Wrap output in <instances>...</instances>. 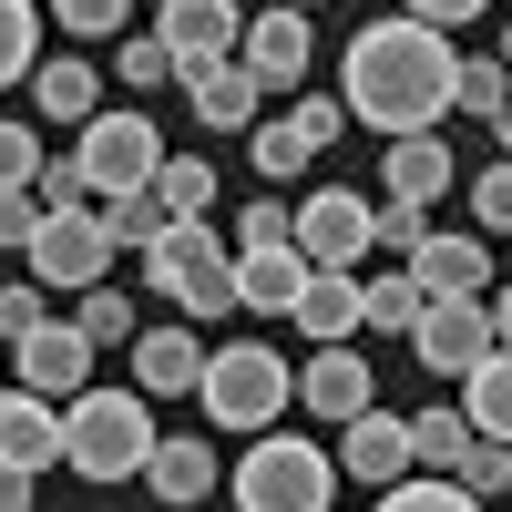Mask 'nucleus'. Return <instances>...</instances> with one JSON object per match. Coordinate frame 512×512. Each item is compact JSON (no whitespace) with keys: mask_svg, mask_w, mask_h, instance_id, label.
Instances as JSON below:
<instances>
[{"mask_svg":"<svg viewBox=\"0 0 512 512\" xmlns=\"http://www.w3.org/2000/svg\"><path fill=\"white\" fill-rule=\"evenodd\" d=\"M144 11H164V0H144Z\"/></svg>","mask_w":512,"mask_h":512,"instance_id":"3c124183","label":"nucleus"},{"mask_svg":"<svg viewBox=\"0 0 512 512\" xmlns=\"http://www.w3.org/2000/svg\"><path fill=\"white\" fill-rule=\"evenodd\" d=\"M492 338H502V349H512V287L492 297Z\"/></svg>","mask_w":512,"mask_h":512,"instance_id":"49530a36","label":"nucleus"},{"mask_svg":"<svg viewBox=\"0 0 512 512\" xmlns=\"http://www.w3.org/2000/svg\"><path fill=\"white\" fill-rule=\"evenodd\" d=\"M297 400H308V420H338V431H349V420L379 400V390H369V359H359V349H308Z\"/></svg>","mask_w":512,"mask_h":512,"instance_id":"2eb2a0df","label":"nucleus"},{"mask_svg":"<svg viewBox=\"0 0 512 512\" xmlns=\"http://www.w3.org/2000/svg\"><path fill=\"white\" fill-rule=\"evenodd\" d=\"M410 349H420V369H441V379H472L502 338H492V297H431L420 308V328H410Z\"/></svg>","mask_w":512,"mask_h":512,"instance_id":"0eeeda50","label":"nucleus"},{"mask_svg":"<svg viewBox=\"0 0 512 512\" xmlns=\"http://www.w3.org/2000/svg\"><path fill=\"white\" fill-rule=\"evenodd\" d=\"M451 113H482V123H502V113H512V72H502L492 52H461V72H451Z\"/></svg>","mask_w":512,"mask_h":512,"instance_id":"393cba45","label":"nucleus"},{"mask_svg":"<svg viewBox=\"0 0 512 512\" xmlns=\"http://www.w3.org/2000/svg\"><path fill=\"white\" fill-rule=\"evenodd\" d=\"M369 226H379V205H369V195H349V185H318V195H297L287 246L308 256V267H359V256H369Z\"/></svg>","mask_w":512,"mask_h":512,"instance_id":"423d86ee","label":"nucleus"},{"mask_svg":"<svg viewBox=\"0 0 512 512\" xmlns=\"http://www.w3.org/2000/svg\"><path fill=\"white\" fill-rule=\"evenodd\" d=\"M41 11H52V21L72 31V41H123L144 0H41Z\"/></svg>","mask_w":512,"mask_h":512,"instance_id":"c756f323","label":"nucleus"},{"mask_svg":"<svg viewBox=\"0 0 512 512\" xmlns=\"http://www.w3.org/2000/svg\"><path fill=\"white\" fill-rule=\"evenodd\" d=\"M420 236H431V226H420V205H379L369 256H400V267H410V256H420Z\"/></svg>","mask_w":512,"mask_h":512,"instance_id":"e433bc0d","label":"nucleus"},{"mask_svg":"<svg viewBox=\"0 0 512 512\" xmlns=\"http://www.w3.org/2000/svg\"><path fill=\"white\" fill-rule=\"evenodd\" d=\"M11 379H21V390H41V400H82V390H93V338H82L72 318L31 328L21 349H11Z\"/></svg>","mask_w":512,"mask_h":512,"instance_id":"9d476101","label":"nucleus"},{"mask_svg":"<svg viewBox=\"0 0 512 512\" xmlns=\"http://www.w3.org/2000/svg\"><path fill=\"white\" fill-rule=\"evenodd\" d=\"M41 21H52V11H31V0H0V93L41 72Z\"/></svg>","mask_w":512,"mask_h":512,"instance_id":"a878e982","label":"nucleus"},{"mask_svg":"<svg viewBox=\"0 0 512 512\" xmlns=\"http://www.w3.org/2000/svg\"><path fill=\"white\" fill-rule=\"evenodd\" d=\"M154 400L144 390H82L62 400V461L82 482H144V461H154Z\"/></svg>","mask_w":512,"mask_h":512,"instance_id":"f03ea898","label":"nucleus"},{"mask_svg":"<svg viewBox=\"0 0 512 512\" xmlns=\"http://www.w3.org/2000/svg\"><path fill=\"white\" fill-rule=\"evenodd\" d=\"M338 472L308 431H256L236 461V512H338Z\"/></svg>","mask_w":512,"mask_h":512,"instance_id":"20e7f679","label":"nucleus"},{"mask_svg":"<svg viewBox=\"0 0 512 512\" xmlns=\"http://www.w3.org/2000/svg\"><path fill=\"white\" fill-rule=\"evenodd\" d=\"M297 287H308V256H297L287 236H277V246H236V308L287 318V308H297Z\"/></svg>","mask_w":512,"mask_h":512,"instance_id":"a211bd4d","label":"nucleus"},{"mask_svg":"<svg viewBox=\"0 0 512 512\" xmlns=\"http://www.w3.org/2000/svg\"><path fill=\"white\" fill-rule=\"evenodd\" d=\"M338 472H349V482H369V492H390L400 472H420V451H410V420H390V410H359L349 420V431H338Z\"/></svg>","mask_w":512,"mask_h":512,"instance_id":"ddd939ff","label":"nucleus"},{"mask_svg":"<svg viewBox=\"0 0 512 512\" xmlns=\"http://www.w3.org/2000/svg\"><path fill=\"white\" fill-rule=\"evenodd\" d=\"M461 420H472V441H512V349H492L461 379Z\"/></svg>","mask_w":512,"mask_h":512,"instance_id":"5701e85b","label":"nucleus"},{"mask_svg":"<svg viewBox=\"0 0 512 512\" xmlns=\"http://www.w3.org/2000/svg\"><path fill=\"white\" fill-rule=\"evenodd\" d=\"M72 328L93 338V349H134V297H123V287H82Z\"/></svg>","mask_w":512,"mask_h":512,"instance_id":"cd10ccee","label":"nucleus"},{"mask_svg":"<svg viewBox=\"0 0 512 512\" xmlns=\"http://www.w3.org/2000/svg\"><path fill=\"white\" fill-rule=\"evenodd\" d=\"M287 123H297V134H308V154H318V144H338L349 103H328V93H297V113H287Z\"/></svg>","mask_w":512,"mask_h":512,"instance_id":"37998d69","label":"nucleus"},{"mask_svg":"<svg viewBox=\"0 0 512 512\" xmlns=\"http://www.w3.org/2000/svg\"><path fill=\"white\" fill-rule=\"evenodd\" d=\"M451 144L441 134H400L390 154H379V185H390V205H431V195H451Z\"/></svg>","mask_w":512,"mask_h":512,"instance_id":"aec40b11","label":"nucleus"},{"mask_svg":"<svg viewBox=\"0 0 512 512\" xmlns=\"http://www.w3.org/2000/svg\"><path fill=\"white\" fill-rule=\"evenodd\" d=\"M287 216H297V205H277V195H246V205H236V246H277V236H287Z\"/></svg>","mask_w":512,"mask_h":512,"instance_id":"79ce46f5","label":"nucleus"},{"mask_svg":"<svg viewBox=\"0 0 512 512\" xmlns=\"http://www.w3.org/2000/svg\"><path fill=\"white\" fill-rule=\"evenodd\" d=\"M113 82H123V93H154V82H175V52H164L154 31H123L113 41Z\"/></svg>","mask_w":512,"mask_h":512,"instance_id":"473e14b6","label":"nucleus"},{"mask_svg":"<svg viewBox=\"0 0 512 512\" xmlns=\"http://www.w3.org/2000/svg\"><path fill=\"white\" fill-rule=\"evenodd\" d=\"M410 451H420V472H451L472 451V420L461 410H410Z\"/></svg>","mask_w":512,"mask_h":512,"instance_id":"c85d7f7f","label":"nucleus"},{"mask_svg":"<svg viewBox=\"0 0 512 512\" xmlns=\"http://www.w3.org/2000/svg\"><path fill=\"white\" fill-rule=\"evenodd\" d=\"M451 72H461L451 31L390 11V21L349 31V52H338V103H349V123H369V134L400 144V134H431V123L451 113Z\"/></svg>","mask_w":512,"mask_h":512,"instance_id":"f257e3e1","label":"nucleus"},{"mask_svg":"<svg viewBox=\"0 0 512 512\" xmlns=\"http://www.w3.org/2000/svg\"><path fill=\"white\" fill-rule=\"evenodd\" d=\"M144 195L164 205V226H185V216H205V205H216V164H205V154H164Z\"/></svg>","mask_w":512,"mask_h":512,"instance_id":"b1692460","label":"nucleus"},{"mask_svg":"<svg viewBox=\"0 0 512 512\" xmlns=\"http://www.w3.org/2000/svg\"><path fill=\"white\" fill-rule=\"evenodd\" d=\"M31 103L52 113V123H72V134H82V123L103 113V72L82 62V52H62V62H41V72H31Z\"/></svg>","mask_w":512,"mask_h":512,"instance_id":"412c9836","label":"nucleus"},{"mask_svg":"<svg viewBox=\"0 0 512 512\" xmlns=\"http://www.w3.org/2000/svg\"><path fill=\"white\" fill-rule=\"evenodd\" d=\"M103 236H113V256H144L164 236V205L154 195H103Z\"/></svg>","mask_w":512,"mask_h":512,"instance_id":"2f4dec72","label":"nucleus"},{"mask_svg":"<svg viewBox=\"0 0 512 512\" xmlns=\"http://www.w3.org/2000/svg\"><path fill=\"white\" fill-rule=\"evenodd\" d=\"M492 62H502V72H512V21H502V52H492Z\"/></svg>","mask_w":512,"mask_h":512,"instance_id":"de8ad7c7","label":"nucleus"},{"mask_svg":"<svg viewBox=\"0 0 512 512\" xmlns=\"http://www.w3.org/2000/svg\"><path fill=\"white\" fill-rule=\"evenodd\" d=\"M31 482H41V472H21V461H0V512H31Z\"/></svg>","mask_w":512,"mask_h":512,"instance_id":"a18cd8bd","label":"nucleus"},{"mask_svg":"<svg viewBox=\"0 0 512 512\" xmlns=\"http://www.w3.org/2000/svg\"><path fill=\"white\" fill-rule=\"evenodd\" d=\"M379 512H482V502L461 492L451 472H400L390 492H379Z\"/></svg>","mask_w":512,"mask_h":512,"instance_id":"7c9ffc66","label":"nucleus"},{"mask_svg":"<svg viewBox=\"0 0 512 512\" xmlns=\"http://www.w3.org/2000/svg\"><path fill=\"white\" fill-rule=\"evenodd\" d=\"M0 461H21V472H52L62 461V400H41V390H0Z\"/></svg>","mask_w":512,"mask_h":512,"instance_id":"dca6fc26","label":"nucleus"},{"mask_svg":"<svg viewBox=\"0 0 512 512\" xmlns=\"http://www.w3.org/2000/svg\"><path fill=\"white\" fill-rule=\"evenodd\" d=\"M31 328H52V308H41V277H21V287H0V338H11V349H21Z\"/></svg>","mask_w":512,"mask_h":512,"instance_id":"58836bf2","label":"nucleus"},{"mask_svg":"<svg viewBox=\"0 0 512 512\" xmlns=\"http://www.w3.org/2000/svg\"><path fill=\"white\" fill-rule=\"evenodd\" d=\"M256 134V175H308V134L297 123H246Z\"/></svg>","mask_w":512,"mask_h":512,"instance_id":"c9c22d12","label":"nucleus"},{"mask_svg":"<svg viewBox=\"0 0 512 512\" xmlns=\"http://www.w3.org/2000/svg\"><path fill=\"white\" fill-rule=\"evenodd\" d=\"M236 31H246V11H236V0H164V11H154V41L175 52V72L236 62Z\"/></svg>","mask_w":512,"mask_h":512,"instance_id":"9b49d317","label":"nucleus"},{"mask_svg":"<svg viewBox=\"0 0 512 512\" xmlns=\"http://www.w3.org/2000/svg\"><path fill=\"white\" fill-rule=\"evenodd\" d=\"M400 11H410V21H431V31H461V21H482L492 0H400Z\"/></svg>","mask_w":512,"mask_h":512,"instance_id":"c03bdc74","label":"nucleus"},{"mask_svg":"<svg viewBox=\"0 0 512 512\" xmlns=\"http://www.w3.org/2000/svg\"><path fill=\"white\" fill-rule=\"evenodd\" d=\"M41 164H52V154H41V134H31V123H0V195L41 185Z\"/></svg>","mask_w":512,"mask_h":512,"instance_id":"f704fd0d","label":"nucleus"},{"mask_svg":"<svg viewBox=\"0 0 512 512\" xmlns=\"http://www.w3.org/2000/svg\"><path fill=\"white\" fill-rule=\"evenodd\" d=\"M359 297H369V328H390V338H410V328H420V308H431L410 267H390V277H359Z\"/></svg>","mask_w":512,"mask_h":512,"instance_id":"bb28decb","label":"nucleus"},{"mask_svg":"<svg viewBox=\"0 0 512 512\" xmlns=\"http://www.w3.org/2000/svg\"><path fill=\"white\" fill-rule=\"evenodd\" d=\"M287 11H318V0H287Z\"/></svg>","mask_w":512,"mask_h":512,"instance_id":"8fccbe9b","label":"nucleus"},{"mask_svg":"<svg viewBox=\"0 0 512 512\" xmlns=\"http://www.w3.org/2000/svg\"><path fill=\"white\" fill-rule=\"evenodd\" d=\"M297 338H318V349H349V328H369V297L349 267H308V287H297Z\"/></svg>","mask_w":512,"mask_h":512,"instance_id":"4468645a","label":"nucleus"},{"mask_svg":"<svg viewBox=\"0 0 512 512\" xmlns=\"http://www.w3.org/2000/svg\"><path fill=\"white\" fill-rule=\"evenodd\" d=\"M502 502H512V492H502Z\"/></svg>","mask_w":512,"mask_h":512,"instance_id":"603ef678","label":"nucleus"},{"mask_svg":"<svg viewBox=\"0 0 512 512\" xmlns=\"http://www.w3.org/2000/svg\"><path fill=\"white\" fill-rule=\"evenodd\" d=\"M103 267H113L103 205H62V216H41V236H31V277L41 287H103Z\"/></svg>","mask_w":512,"mask_h":512,"instance_id":"6e6552de","label":"nucleus"},{"mask_svg":"<svg viewBox=\"0 0 512 512\" xmlns=\"http://www.w3.org/2000/svg\"><path fill=\"white\" fill-rule=\"evenodd\" d=\"M195 379H205V338H195V318L134 328V390H144V400H195Z\"/></svg>","mask_w":512,"mask_h":512,"instance_id":"f8f14e48","label":"nucleus"},{"mask_svg":"<svg viewBox=\"0 0 512 512\" xmlns=\"http://www.w3.org/2000/svg\"><path fill=\"white\" fill-rule=\"evenodd\" d=\"M451 482L472 492V502H502V492H512V441H472V451L451 461Z\"/></svg>","mask_w":512,"mask_h":512,"instance_id":"72a5a7b5","label":"nucleus"},{"mask_svg":"<svg viewBox=\"0 0 512 512\" xmlns=\"http://www.w3.org/2000/svg\"><path fill=\"white\" fill-rule=\"evenodd\" d=\"M308 11H287V0H267V11H246V31H236V62L267 82V93H297L308 82Z\"/></svg>","mask_w":512,"mask_h":512,"instance_id":"1a4fd4ad","label":"nucleus"},{"mask_svg":"<svg viewBox=\"0 0 512 512\" xmlns=\"http://www.w3.org/2000/svg\"><path fill=\"white\" fill-rule=\"evenodd\" d=\"M72 164L93 175V195H144L154 185V164H164V134H154V113H93L82 123V144H72Z\"/></svg>","mask_w":512,"mask_h":512,"instance_id":"39448f33","label":"nucleus"},{"mask_svg":"<svg viewBox=\"0 0 512 512\" xmlns=\"http://www.w3.org/2000/svg\"><path fill=\"white\" fill-rule=\"evenodd\" d=\"M144 482H154V502H205L226 472H216V441H154V461H144Z\"/></svg>","mask_w":512,"mask_h":512,"instance_id":"4be33fe9","label":"nucleus"},{"mask_svg":"<svg viewBox=\"0 0 512 512\" xmlns=\"http://www.w3.org/2000/svg\"><path fill=\"white\" fill-rule=\"evenodd\" d=\"M41 216H52V205H41L31 185H21V195H0V256H31V236H41Z\"/></svg>","mask_w":512,"mask_h":512,"instance_id":"4c0bfd02","label":"nucleus"},{"mask_svg":"<svg viewBox=\"0 0 512 512\" xmlns=\"http://www.w3.org/2000/svg\"><path fill=\"white\" fill-rule=\"evenodd\" d=\"M31 195L52 205V216H62V205H103V195H93V175H82L72 154H62V164H41V185H31Z\"/></svg>","mask_w":512,"mask_h":512,"instance_id":"a19ab883","label":"nucleus"},{"mask_svg":"<svg viewBox=\"0 0 512 512\" xmlns=\"http://www.w3.org/2000/svg\"><path fill=\"white\" fill-rule=\"evenodd\" d=\"M195 400H205V420H226V431H277L287 420V400H297V369L267 349V338H216L205 349V379H195Z\"/></svg>","mask_w":512,"mask_h":512,"instance_id":"7ed1b4c3","label":"nucleus"},{"mask_svg":"<svg viewBox=\"0 0 512 512\" xmlns=\"http://www.w3.org/2000/svg\"><path fill=\"white\" fill-rule=\"evenodd\" d=\"M175 93L195 103V123H216V134H246L256 103H267V82H256L246 62H205V72H175Z\"/></svg>","mask_w":512,"mask_h":512,"instance_id":"f3484780","label":"nucleus"},{"mask_svg":"<svg viewBox=\"0 0 512 512\" xmlns=\"http://www.w3.org/2000/svg\"><path fill=\"white\" fill-rule=\"evenodd\" d=\"M410 277H420V297H492V246L482 236H420Z\"/></svg>","mask_w":512,"mask_h":512,"instance_id":"6ab92c4d","label":"nucleus"},{"mask_svg":"<svg viewBox=\"0 0 512 512\" xmlns=\"http://www.w3.org/2000/svg\"><path fill=\"white\" fill-rule=\"evenodd\" d=\"M492 134H502V154H512V113H502V123H492Z\"/></svg>","mask_w":512,"mask_h":512,"instance_id":"09e8293b","label":"nucleus"},{"mask_svg":"<svg viewBox=\"0 0 512 512\" xmlns=\"http://www.w3.org/2000/svg\"><path fill=\"white\" fill-rule=\"evenodd\" d=\"M472 216H482V236H512V154L472 185Z\"/></svg>","mask_w":512,"mask_h":512,"instance_id":"ea45409f","label":"nucleus"}]
</instances>
